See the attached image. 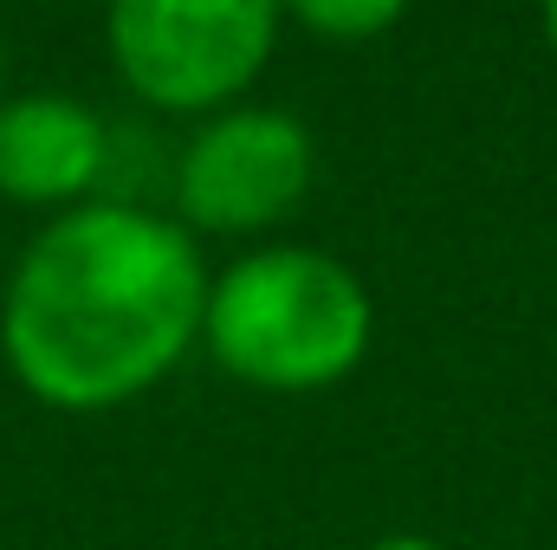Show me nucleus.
Listing matches in <instances>:
<instances>
[{
	"mask_svg": "<svg viewBox=\"0 0 557 550\" xmlns=\"http://www.w3.org/2000/svg\"><path fill=\"white\" fill-rule=\"evenodd\" d=\"M545 26H552V46H557V0H545Z\"/></svg>",
	"mask_w": 557,
	"mask_h": 550,
	"instance_id": "nucleus-8",
	"label": "nucleus"
},
{
	"mask_svg": "<svg viewBox=\"0 0 557 550\" xmlns=\"http://www.w3.org/2000/svg\"><path fill=\"white\" fill-rule=\"evenodd\" d=\"M370 550H447V545H434V538H383V545H370Z\"/></svg>",
	"mask_w": 557,
	"mask_h": 550,
	"instance_id": "nucleus-7",
	"label": "nucleus"
},
{
	"mask_svg": "<svg viewBox=\"0 0 557 550\" xmlns=\"http://www.w3.org/2000/svg\"><path fill=\"white\" fill-rule=\"evenodd\" d=\"M201 311L208 278L195 240L143 208L91 201L20 253L0 350L46 409H117L182 363Z\"/></svg>",
	"mask_w": 557,
	"mask_h": 550,
	"instance_id": "nucleus-1",
	"label": "nucleus"
},
{
	"mask_svg": "<svg viewBox=\"0 0 557 550\" xmlns=\"http://www.w3.org/2000/svg\"><path fill=\"white\" fill-rule=\"evenodd\" d=\"M278 0H111V59L149 104L234 98L273 52Z\"/></svg>",
	"mask_w": 557,
	"mask_h": 550,
	"instance_id": "nucleus-3",
	"label": "nucleus"
},
{
	"mask_svg": "<svg viewBox=\"0 0 557 550\" xmlns=\"http://www.w3.org/2000/svg\"><path fill=\"white\" fill-rule=\"evenodd\" d=\"M208 350L253 389H331L370 350V291L350 266L311 247H273L208 285Z\"/></svg>",
	"mask_w": 557,
	"mask_h": 550,
	"instance_id": "nucleus-2",
	"label": "nucleus"
},
{
	"mask_svg": "<svg viewBox=\"0 0 557 550\" xmlns=\"http://www.w3.org/2000/svg\"><path fill=\"white\" fill-rule=\"evenodd\" d=\"M311 182V137L285 111H234L188 142L175 195L195 227L240 234L278 221Z\"/></svg>",
	"mask_w": 557,
	"mask_h": 550,
	"instance_id": "nucleus-4",
	"label": "nucleus"
},
{
	"mask_svg": "<svg viewBox=\"0 0 557 550\" xmlns=\"http://www.w3.org/2000/svg\"><path fill=\"white\" fill-rule=\"evenodd\" d=\"M104 175V124L52 91L0 104V195L72 201Z\"/></svg>",
	"mask_w": 557,
	"mask_h": 550,
	"instance_id": "nucleus-5",
	"label": "nucleus"
},
{
	"mask_svg": "<svg viewBox=\"0 0 557 550\" xmlns=\"http://www.w3.org/2000/svg\"><path fill=\"white\" fill-rule=\"evenodd\" d=\"M285 7L331 39H363V33H383L409 0H285Z\"/></svg>",
	"mask_w": 557,
	"mask_h": 550,
	"instance_id": "nucleus-6",
	"label": "nucleus"
}]
</instances>
